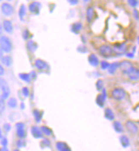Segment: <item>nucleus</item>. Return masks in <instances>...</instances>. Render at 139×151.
Here are the masks:
<instances>
[{"label":"nucleus","instance_id":"obj_1","mask_svg":"<svg viewBox=\"0 0 139 151\" xmlns=\"http://www.w3.org/2000/svg\"><path fill=\"white\" fill-rule=\"evenodd\" d=\"M0 48L3 52L9 53L12 50L13 45L10 39L7 36H1L0 37Z\"/></svg>","mask_w":139,"mask_h":151},{"label":"nucleus","instance_id":"obj_2","mask_svg":"<svg viewBox=\"0 0 139 151\" xmlns=\"http://www.w3.org/2000/svg\"><path fill=\"white\" fill-rule=\"evenodd\" d=\"M0 89L2 91L1 99L3 100L7 99L10 95V88L9 86L8 82L2 77H0Z\"/></svg>","mask_w":139,"mask_h":151},{"label":"nucleus","instance_id":"obj_3","mask_svg":"<svg viewBox=\"0 0 139 151\" xmlns=\"http://www.w3.org/2000/svg\"><path fill=\"white\" fill-rule=\"evenodd\" d=\"M111 96L116 101H121V100H123L124 98L126 97V92L122 88H116V89H114L112 91Z\"/></svg>","mask_w":139,"mask_h":151},{"label":"nucleus","instance_id":"obj_4","mask_svg":"<svg viewBox=\"0 0 139 151\" xmlns=\"http://www.w3.org/2000/svg\"><path fill=\"white\" fill-rule=\"evenodd\" d=\"M119 68L121 69V71L123 72L124 73L126 74H129L131 72L133 71V69L135 68L133 67V65L131 63V62H128V61H124L121 63H120Z\"/></svg>","mask_w":139,"mask_h":151},{"label":"nucleus","instance_id":"obj_5","mask_svg":"<svg viewBox=\"0 0 139 151\" xmlns=\"http://www.w3.org/2000/svg\"><path fill=\"white\" fill-rule=\"evenodd\" d=\"M1 10L5 16H11L14 14V7L9 3H4L1 6Z\"/></svg>","mask_w":139,"mask_h":151},{"label":"nucleus","instance_id":"obj_6","mask_svg":"<svg viewBox=\"0 0 139 151\" xmlns=\"http://www.w3.org/2000/svg\"><path fill=\"white\" fill-rule=\"evenodd\" d=\"M99 53L101 56H104V57H109L113 55L114 50L110 46L106 45H103L99 47Z\"/></svg>","mask_w":139,"mask_h":151},{"label":"nucleus","instance_id":"obj_7","mask_svg":"<svg viewBox=\"0 0 139 151\" xmlns=\"http://www.w3.org/2000/svg\"><path fill=\"white\" fill-rule=\"evenodd\" d=\"M16 134L21 138L23 139L26 137V130H25V124L22 122H19L16 125Z\"/></svg>","mask_w":139,"mask_h":151},{"label":"nucleus","instance_id":"obj_8","mask_svg":"<svg viewBox=\"0 0 139 151\" xmlns=\"http://www.w3.org/2000/svg\"><path fill=\"white\" fill-rule=\"evenodd\" d=\"M106 97H107L106 90H105V89H103L102 93L97 96V100H96L97 104H98L99 107L103 108V107H104V102H105V100H106Z\"/></svg>","mask_w":139,"mask_h":151},{"label":"nucleus","instance_id":"obj_9","mask_svg":"<svg viewBox=\"0 0 139 151\" xmlns=\"http://www.w3.org/2000/svg\"><path fill=\"white\" fill-rule=\"evenodd\" d=\"M41 9V4L38 2H33L29 4V10L35 15H38Z\"/></svg>","mask_w":139,"mask_h":151},{"label":"nucleus","instance_id":"obj_10","mask_svg":"<svg viewBox=\"0 0 139 151\" xmlns=\"http://www.w3.org/2000/svg\"><path fill=\"white\" fill-rule=\"evenodd\" d=\"M126 127L128 130V132H130L131 133H134V134L137 133V132H138V130L137 125H136L133 121H131V120L126 121Z\"/></svg>","mask_w":139,"mask_h":151},{"label":"nucleus","instance_id":"obj_11","mask_svg":"<svg viewBox=\"0 0 139 151\" xmlns=\"http://www.w3.org/2000/svg\"><path fill=\"white\" fill-rule=\"evenodd\" d=\"M3 30H4L8 33H12L13 32V24L9 20H4L3 22Z\"/></svg>","mask_w":139,"mask_h":151},{"label":"nucleus","instance_id":"obj_12","mask_svg":"<svg viewBox=\"0 0 139 151\" xmlns=\"http://www.w3.org/2000/svg\"><path fill=\"white\" fill-rule=\"evenodd\" d=\"M126 44H116L115 45V48H114V50H115L117 54H123L124 52L126 51Z\"/></svg>","mask_w":139,"mask_h":151},{"label":"nucleus","instance_id":"obj_13","mask_svg":"<svg viewBox=\"0 0 139 151\" xmlns=\"http://www.w3.org/2000/svg\"><path fill=\"white\" fill-rule=\"evenodd\" d=\"M1 63L5 67H10L12 65V63H13L12 57L10 56H8V55L3 56V57L1 58Z\"/></svg>","mask_w":139,"mask_h":151},{"label":"nucleus","instance_id":"obj_14","mask_svg":"<svg viewBox=\"0 0 139 151\" xmlns=\"http://www.w3.org/2000/svg\"><path fill=\"white\" fill-rule=\"evenodd\" d=\"M88 62H89L90 65L93 66V67H97L99 64V61L98 56H96V55H94V54H91L90 56H88Z\"/></svg>","mask_w":139,"mask_h":151},{"label":"nucleus","instance_id":"obj_15","mask_svg":"<svg viewBox=\"0 0 139 151\" xmlns=\"http://www.w3.org/2000/svg\"><path fill=\"white\" fill-rule=\"evenodd\" d=\"M31 134L35 138L43 137V132H42L41 129L38 127H31Z\"/></svg>","mask_w":139,"mask_h":151},{"label":"nucleus","instance_id":"obj_16","mask_svg":"<svg viewBox=\"0 0 139 151\" xmlns=\"http://www.w3.org/2000/svg\"><path fill=\"white\" fill-rule=\"evenodd\" d=\"M35 66H36V68H37L38 70H44V69H46L47 67H48L47 63H45L44 61H43V60H41V59L36 60V62H35Z\"/></svg>","mask_w":139,"mask_h":151},{"label":"nucleus","instance_id":"obj_17","mask_svg":"<svg viewBox=\"0 0 139 151\" xmlns=\"http://www.w3.org/2000/svg\"><path fill=\"white\" fill-rule=\"evenodd\" d=\"M82 29V22H75L71 26V31L74 33H79L80 31Z\"/></svg>","mask_w":139,"mask_h":151},{"label":"nucleus","instance_id":"obj_18","mask_svg":"<svg viewBox=\"0 0 139 151\" xmlns=\"http://www.w3.org/2000/svg\"><path fill=\"white\" fill-rule=\"evenodd\" d=\"M26 47L28 49V50L30 51V52H34V51H36V50L38 49V44L35 42V41H29L27 44H26Z\"/></svg>","mask_w":139,"mask_h":151},{"label":"nucleus","instance_id":"obj_19","mask_svg":"<svg viewBox=\"0 0 139 151\" xmlns=\"http://www.w3.org/2000/svg\"><path fill=\"white\" fill-rule=\"evenodd\" d=\"M56 147L59 151H71L66 143H62V142L56 143Z\"/></svg>","mask_w":139,"mask_h":151},{"label":"nucleus","instance_id":"obj_20","mask_svg":"<svg viewBox=\"0 0 139 151\" xmlns=\"http://www.w3.org/2000/svg\"><path fill=\"white\" fill-rule=\"evenodd\" d=\"M94 16V9L93 7H89L87 9V20L88 22H92Z\"/></svg>","mask_w":139,"mask_h":151},{"label":"nucleus","instance_id":"obj_21","mask_svg":"<svg viewBox=\"0 0 139 151\" xmlns=\"http://www.w3.org/2000/svg\"><path fill=\"white\" fill-rule=\"evenodd\" d=\"M128 76H129V78H130L131 80H133V81H137V80H138V77H139L138 69L134 68V69H133V71L131 72V73L128 74Z\"/></svg>","mask_w":139,"mask_h":151},{"label":"nucleus","instance_id":"obj_22","mask_svg":"<svg viewBox=\"0 0 139 151\" xmlns=\"http://www.w3.org/2000/svg\"><path fill=\"white\" fill-rule=\"evenodd\" d=\"M119 66H120V63H114L112 64H109L108 68V71L110 74H113L116 72V70L119 68Z\"/></svg>","mask_w":139,"mask_h":151},{"label":"nucleus","instance_id":"obj_23","mask_svg":"<svg viewBox=\"0 0 139 151\" xmlns=\"http://www.w3.org/2000/svg\"><path fill=\"white\" fill-rule=\"evenodd\" d=\"M104 117L109 120H113L115 119V114L110 109H106L104 110Z\"/></svg>","mask_w":139,"mask_h":151},{"label":"nucleus","instance_id":"obj_24","mask_svg":"<svg viewBox=\"0 0 139 151\" xmlns=\"http://www.w3.org/2000/svg\"><path fill=\"white\" fill-rule=\"evenodd\" d=\"M113 127H114L116 132H118V133L123 132V127H122V125H121V123L120 121H115L114 124H113Z\"/></svg>","mask_w":139,"mask_h":151},{"label":"nucleus","instance_id":"obj_25","mask_svg":"<svg viewBox=\"0 0 139 151\" xmlns=\"http://www.w3.org/2000/svg\"><path fill=\"white\" fill-rule=\"evenodd\" d=\"M120 142H121V144L123 146L124 148H126L130 145V141H129V138L126 137V136H121L120 137Z\"/></svg>","mask_w":139,"mask_h":151},{"label":"nucleus","instance_id":"obj_26","mask_svg":"<svg viewBox=\"0 0 139 151\" xmlns=\"http://www.w3.org/2000/svg\"><path fill=\"white\" fill-rule=\"evenodd\" d=\"M33 115L35 117L36 121L40 122L42 120V118H43V112L39 111L38 109H35V110H33Z\"/></svg>","mask_w":139,"mask_h":151},{"label":"nucleus","instance_id":"obj_27","mask_svg":"<svg viewBox=\"0 0 139 151\" xmlns=\"http://www.w3.org/2000/svg\"><path fill=\"white\" fill-rule=\"evenodd\" d=\"M26 6L22 4L21 7H20V9H19V17L21 21H23L24 17L26 16Z\"/></svg>","mask_w":139,"mask_h":151},{"label":"nucleus","instance_id":"obj_28","mask_svg":"<svg viewBox=\"0 0 139 151\" xmlns=\"http://www.w3.org/2000/svg\"><path fill=\"white\" fill-rule=\"evenodd\" d=\"M8 106L9 108L15 109L17 107V100L15 97H10L8 101Z\"/></svg>","mask_w":139,"mask_h":151},{"label":"nucleus","instance_id":"obj_29","mask_svg":"<svg viewBox=\"0 0 139 151\" xmlns=\"http://www.w3.org/2000/svg\"><path fill=\"white\" fill-rule=\"evenodd\" d=\"M19 77H20V79L21 80H23L25 82H30L31 81V76H30V74H28V73H20L19 74Z\"/></svg>","mask_w":139,"mask_h":151},{"label":"nucleus","instance_id":"obj_30","mask_svg":"<svg viewBox=\"0 0 139 151\" xmlns=\"http://www.w3.org/2000/svg\"><path fill=\"white\" fill-rule=\"evenodd\" d=\"M40 129H41L43 134L44 133V134L47 136H51L53 134V131H52L49 127H42Z\"/></svg>","mask_w":139,"mask_h":151},{"label":"nucleus","instance_id":"obj_31","mask_svg":"<svg viewBox=\"0 0 139 151\" xmlns=\"http://www.w3.org/2000/svg\"><path fill=\"white\" fill-rule=\"evenodd\" d=\"M5 110V102L0 98V114H2Z\"/></svg>","mask_w":139,"mask_h":151},{"label":"nucleus","instance_id":"obj_32","mask_svg":"<svg viewBox=\"0 0 139 151\" xmlns=\"http://www.w3.org/2000/svg\"><path fill=\"white\" fill-rule=\"evenodd\" d=\"M22 36H23L24 40H26L31 37V33H30V32L27 29H25L23 31V33H22Z\"/></svg>","mask_w":139,"mask_h":151},{"label":"nucleus","instance_id":"obj_33","mask_svg":"<svg viewBox=\"0 0 139 151\" xmlns=\"http://www.w3.org/2000/svg\"><path fill=\"white\" fill-rule=\"evenodd\" d=\"M96 87L99 91H101L103 90V87H104V81L102 80H99L97 81V84H96Z\"/></svg>","mask_w":139,"mask_h":151},{"label":"nucleus","instance_id":"obj_34","mask_svg":"<svg viewBox=\"0 0 139 151\" xmlns=\"http://www.w3.org/2000/svg\"><path fill=\"white\" fill-rule=\"evenodd\" d=\"M109 66V63L108 62H105V61H103V62H101L100 67L103 70H106V69H108Z\"/></svg>","mask_w":139,"mask_h":151},{"label":"nucleus","instance_id":"obj_35","mask_svg":"<svg viewBox=\"0 0 139 151\" xmlns=\"http://www.w3.org/2000/svg\"><path fill=\"white\" fill-rule=\"evenodd\" d=\"M128 4L131 5V7L136 8L138 6V0H129L128 1Z\"/></svg>","mask_w":139,"mask_h":151},{"label":"nucleus","instance_id":"obj_36","mask_svg":"<svg viewBox=\"0 0 139 151\" xmlns=\"http://www.w3.org/2000/svg\"><path fill=\"white\" fill-rule=\"evenodd\" d=\"M22 94L25 97H27L29 94H30V91H29V89L27 87L22 88Z\"/></svg>","mask_w":139,"mask_h":151},{"label":"nucleus","instance_id":"obj_37","mask_svg":"<svg viewBox=\"0 0 139 151\" xmlns=\"http://www.w3.org/2000/svg\"><path fill=\"white\" fill-rule=\"evenodd\" d=\"M17 146L19 147V148H22V147H24L25 145H26V142L24 141V139H19L18 141H17Z\"/></svg>","mask_w":139,"mask_h":151},{"label":"nucleus","instance_id":"obj_38","mask_svg":"<svg viewBox=\"0 0 139 151\" xmlns=\"http://www.w3.org/2000/svg\"><path fill=\"white\" fill-rule=\"evenodd\" d=\"M1 145L3 147H7V145H8V139L6 137H2L1 138Z\"/></svg>","mask_w":139,"mask_h":151},{"label":"nucleus","instance_id":"obj_39","mask_svg":"<svg viewBox=\"0 0 139 151\" xmlns=\"http://www.w3.org/2000/svg\"><path fill=\"white\" fill-rule=\"evenodd\" d=\"M11 130V126L8 124V123H5L4 125V131L6 132V133H8Z\"/></svg>","mask_w":139,"mask_h":151},{"label":"nucleus","instance_id":"obj_40","mask_svg":"<svg viewBox=\"0 0 139 151\" xmlns=\"http://www.w3.org/2000/svg\"><path fill=\"white\" fill-rule=\"evenodd\" d=\"M133 13H134V17H135L137 20H138V11L136 9H133Z\"/></svg>","mask_w":139,"mask_h":151},{"label":"nucleus","instance_id":"obj_41","mask_svg":"<svg viewBox=\"0 0 139 151\" xmlns=\"http://www.w3.org/2000/svg\"><path fill=\"white\" fill-rule=\"evenodd\" d=\"M4 74V67L0 64V77L3 76Z\"/></svg>","mask_w":139,"mask_h":151},{"label":"nucleus","instance_id":"obj_42","mask_svg":"<svg viewBox=\"0 0 139 151\" xmlns=\"http://www.w3.org/2000/svg\"><path fill=\"white\" fill-rule=\"evenodd\" d=\"M30 76H31V78H33V79H36V77H37V75H36V73H35V72H31V73L30 74Z\"/></svg>","mask_w":139,"mask_h":151},{"label":"nucleus","instance_id":"obj_43","mask_svg":"<svg viewBox=\"0 0 139 151\" xmlns=\"http://www.w3.org/2000/svg\"><path fill=\"white\" fill-rule=\"evenodd\" d=\"M70 4H78V1L77 0H72V1H69Z\"/></svg>","mask_w":139,"mask_h":151},{"label":"nucleus","instance_id":"obj_44","mask_svg":"<svg viewBox=\"0 0 139 151\" xmlns=\"http://www.w3.org/2000/svg\"><path fill=\"white\" fill-rule=\"evenodd\" d=\"M0 151H9L7 149V147H2L1 149H0Z\"/></svg>","mask_w":139,"mask_h":151},{"label":"nucleus","instance_id":"obj_45","mask_svg":"<svg viewBox=\"0 0 139 151\" xmlns=\"http://www.w3.org/2000/svg\"><path fill=\"white\" fill-rule=\"evenodd\" d=\"M2 33H3V26H2V24L0 22V36L2 35Z\"/></svg>","mask_w":139,"mask_h":151},{"label":"nucleus","instance_id":"obj_46","mask_svg":"<svg viewBox=\"0 0 139 151\" xmlns=\"http://www.w3.org/2000/svg\"><path fill=\"white\" fill-rule=\"evenodd\" d=\"M3 51H2V50H1V48H0V60H1V58L3 57Z\"/></svg>","mask_w":139,"mask_h":151},{"label":"nucleus","instance_id":"obj_47","mask_svg":"<svg viewBox=\"0 0 139 151\" xmlns=\"http://www.w3.org/2000/svg\"><path fill=\"white\" fill-rule=\"evenodd\" d=\"M3 137V134H2V130H1V128H0V139Z\"/></svg>","mask_w":139,"mask_h":151},{"label":"nucleus","instance_id":"obj_48","mask_svg":"<svg viewBox=\"0 0 139 151\" xmlns=\"http://www.w3.org/2000/svg\"><path fill=\"white\" fill-rule=\"evenodd\" d=\"M128 57H133L134 56V54H127Z\"/></svg>","mask_w":139,"mask_h":151},{"label":"nucleus","instance_id":"obj_49","mask_svg":"<svg viewBox=\"0 0 139 151\" xmlns=\"http://www.w3.org/2000/svg\"><path fill=\"white\" fill-rule=\"evenodd\" d=\"M21 109H24V104H21Z\"/></svg>","mask_w":139,"mask_h":151},{"label":"nucleus","instance_id":"obj_50","mask_svg":"<svg viewBox=\"0 0 139 151\" xmlns=\"http://www.w3.org/2000/svg\"><path fill=\"white\" fill-rule=\"evenodd\" d=\"M14 151H20V150H15Z\"/></svg>","mask_w":139,"mask_h":151}]
</instances>
